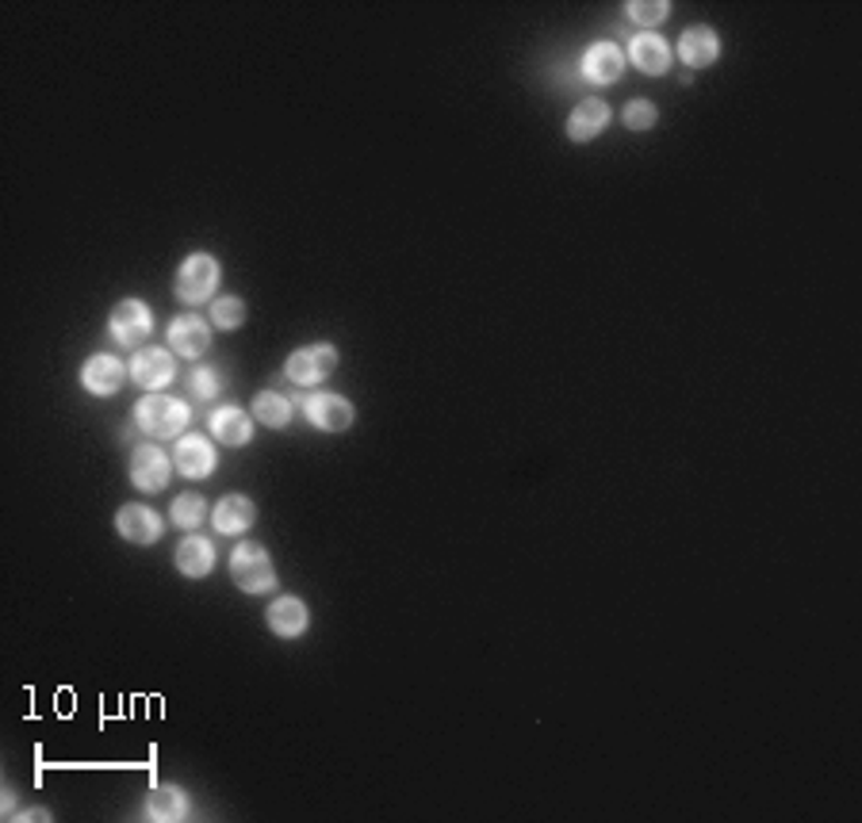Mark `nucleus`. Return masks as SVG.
<instances>
[{
  "label": "nucleus",
  "mask_w": 862,
  "mask_h": 823,
  "mask_svg": "<svg viewBox=\"0 0 862 823\" xmlns=\"http://www.w3.org/2000/svg\"><path fill=\"white\" fill-rule=\"evenodd\" d=\"M172 563H177V571L185 578H204L211 575L215 567V544L207 541V536H185V541L177 544V556H172Z\"/></svg>",
  "instance_id": "20"
},
{
  "label": "nucleus",
  "mask_w": 862,
  "mask_h": 823,
  "mask_svg": "<svg viewBox=\"0 0 862 823\" xmlns=\"http://www.w3.org/2000/svg\"><path fill=\"white\" fill-rule=\"evenodd\" d=\"M625 12H628V20L641 23V28L648 31V28H655V23L667 20V16H671V4H667V0H628Z\"/></svg>",
  "instance_id": "23"
},
{
  "label": "nucleus",
  "mask_w": 862,
  "mask_h": 823,
  "mask_svg": "<svg viewBox=\"0 0 862 823\" xmlns=\"http://www.w3.org/2000/svg\"><path fill=\"white\" fill-rule=\"evenodd\" d=\"M204 517H207L204 494H180V498L172 502V522H177L180 528H196Z\"/></svg>",
  "instance_id": "25"
},
{
  "label": "nucleus",
  "mask_w": 862,
  "mask_h": 823,
  "mask_svg": "<svg viewBox=\"0 0 862 823\" xmlns=\"http://www.w3.org/2000/svg\"><path fill=\"white\" fill-rule=\"evenodd\" d=\"M249 414H254V422H261V426L284 429L291 422V403L280 391H261L254 398V410Z\"/></svg>",
  "instance_id": "22"
},
{
  "label": "nucleus",
  "mask_w": 862,
  "mask_h": 823,
  "mask_svg": "<svg viewBox=\"0 0 862 823\" xmlns=\"http://www.w3.org/2000/svg\"><path fill=\"white\" fill-rule=\"evenodd\" d=\"M655 119H660V111H655L652 100H628L625 111H621V123H625L628 131H652Z\"/></svg>",
  "instance_id": "26"
},
{
  "label": "nucleus",
  "mask_w": 862,
  "mask_h": 823,
  "mask_svg": "<svg viewBox=\"0 0 862 823\" xmlns=\"http://www.w3.org/2000/svg\"><path fill=\"white\" fill-rule=\"evenodd\" d=\"M579 73L591 85H614V81H621V73H625V54H621L617 42H594V47L583 54Z\"/></svg>",
  "instance_id": "15"
},
{
  "label": "nucleus",
  "mask_w": 862,
  "mask_h": 823,
  "mask_svg": "<svg viewBox=\"0 0 862 823\" xmlns=\"http://www.w3.org/2000/svg\"><path fill=\"white\" fill-rule=\"evenodd\" d=\"M172 475V460L161 445H138L131 448V483L142 494H158L166 490Z\"/></svg>",
  "instance_id": "6"
},
{
  "label": "nucleus",
  "mask_w": 862,
  "mask_h": 823,
  "mask_svg": "<svg viewBox=\"0 0 862 823\" xmlns=\"http://www.w3.org/2000/svg\"><path fill=\"white\" fill-rule=\"evenodd\" d=\"M241 323H246V303H241L238 296H219L211 303V326L238 329Z\"/></svg>",
  "instance_id": "24"
},
{
  "label": "nucleus",
  "mask_w": 862,
  "mask_h": 823,
  "mask_svg": "<svg viewBox=\"0 0 862 823\" xmlns=\"http://www.w3.org/2000/svg\"><path fill=\"white\" fill-rule=\"evenodd\" d=\"M116 528H119V536L131 544L161 541V517L153 514L150 506H142V502H127V506L116 514Z\"/></svg>",
  "instance_id": "16"
},
{
  "label": "nucleus",
  "mask_w": 862,
  "mask_h": 823,
  "mask_svg": "<svg viewBox=\"0 0 862 823\" xmlns=\"http://www.w3.org/2000/svg\"><path fill=\"white\" fill-rule=\"evenodd\" d=\"M150 329H153V315H150V307H146L142 299L116 303V310H111V318H108L111 341L123 345V349H135V345H142L146 337H150Z\"/></svg>",
  "instance_id": "5"
},
{
  "label": "nucleus",
  "mask_w": 862,
  "mask_h": 823,
  "mask_svg": "<svg viewBox=\"0 0 862 823\" xmlns=\"http://www.w3.org/2000/svg\"><path fill=\"white\" fill-rule=\"evenodd\" d=\"M207 426L219 437V445L241 448L254 440V414H246L241 406H219V410L207 418Z\"/></svg>",
  "instance_id": "19"
},
{
  "label": "nucleus",
  "mask_w": 862,
  "mask_h": 823,
  "mask_svg": "<svg viewBox=\"0 0 862 823\" xmlns=\"http://www.w3.org/2000/svg\"><path fill=\"white\" fill-rule=\"evenodd\" d=\"M222 280V268L211 254H188L185 265L177 268V299L188 307H200L215 296Z\"/></svg>",
  "instance_id": "3"
},
{
  "label": "nucleus",
  "mask_w": 862,
  "mask_h": 823,
  "mask_svg": "<svg viewBox=\"0 0 862 823\" xmlns=\"http://www.w3.org/2000/svg\"><path fill=\"white\" fill-rule=\"evenodd\" d=\"M265 621H269V632H273V636L296 639V636H304L307 625H310V609H307L304 602H299V597L284 594V597H276V602L269 605Z\"/></svg>",
  "instance_id": "17"
},
{
  "label": "nucleus",
  "mask_w": 862,
  "mask_h": 823,
  "mask_svg": "<svg viewBox=\"0 0 862 823\" xmlns=\"http://www.w3.org/2000/svg\"><path fill=\"white\" fill-rule=\"evenodd\" d=\"M219 387H222V379H219V371H215V368H196L192 371V395L196 398L211 403V398L219 395Z\"/></svg>",
  "instance_id": "27"
},
{
  "label": "nucleus",
  "mask_w": 862,
  "mask_h": 823,
  "mask_svg": "<svg viewBox=\"0 0 862 823\" xmlns=\"http://www.w3.org/2000/svg\"><path fill=\"white\" fill-rule=\"evenodd\" d=\"M169 349L180 353V357L196 360L207 353V345H211V329H207V323L200 315H177L169 323V334H166Z\"/></svg>",
  "instance_id": "11"
},
{
  "label": "nucleus",
  "mask_w": 862,
  "mask_h": 823,
  "mask_svg": "<svg viewBox=\"0 0 862 823\" xmlns=\"http://www.w3.org/2000/svg\"><path fill=\"white\" fill-rule=\"evenodd\" d=\"M628 62H633L641 73L660 77L671 69V42L655 31H636L633 42H628Z\"/></svg>",
  "instance_id": "12"
},
{
  "label": "nucleus",
  "mask_w": 862,
  "mask_h": 823,
  "mask_svg": "<svg viewBox=\"0 0 862 823\" xmlns=\"http://www.w3.org/2000/svg\"><path fill=\"white\" fill-rule=\"evenodd\" d=\"M334 368H338V349H334L330 341L304 345V349H296L288 360H284V376H288L296 387L323 384V379L334 376Z\"/></svg>",
  "instance_id": "4"
},
{
  "label": "nucleus",
  "mask_w": 862,
  "mask_h": 823,
  "mask_svg": "<svg viewBox=\"0 0 862 823\" xmlns=\"http://www.w3.org/2000/svg\"><path fill=\"white\" fill-rule=\"evenodd\" d=\"M721 58V39L713 28H705V23H694V28H686L683 34H678V62L690 66V69H705L713 66Z\"/></svg>",
  "instance_id": "14"
},
{
  "label": "nucleus",
  "mask_w": 862,
  "mask_h": 823,
  "mask_svg": "<svg viewBox=\"0 0 862 823\" xmlns=\"http://www.w3.org/2000/svg\"><path fill=\"white\" fill-rule=\"evenodd\" d=\"M188 812H192V801H188V793L177 790V785H158V790L146 796V820L180 823V820H188Z\"/></svg>",
  "instance_id": "21"
},
{
  "label": "nucleus",
  "mask_w": 862,
  "mask_h": 823,
  "mask_svg": "<svg viewBox=\"0 0 862 823\" xmlns=\"http://www.w3.org/2000/svg\"><path fill=\"white\" fill-rule=\"evenodd\" d=\"M188 422H192L188 403H180V398H172V395L150 391L135 403V426L142 429L146 437H158V440L180 437V433L188 429Z\"/></svg>",
  "instance_id": "1"
},
{
  "label": "nucleus",
  "mask_w": 862,
  "mask_h": 823,
  "mask_svg": "<svg viewBox=\"0 0 862 823\" xmlns=\"http://www.w3.org/2000/svg\"><path fill=\"white\" fill-rule=\"evenodd\" d=\"M215 445L204 437V433H188V437L177 440V453H172V467L188 479H207L215 472Z\"/></svg>",
  "instance_id": "10"
},
{
  "label": "nucleus",
  "mask_w": 862,
  "mask_h": 823,
  "mask_svg": "<svg viewBox=\"0 0 862 823\" xmlns=\"http://www.w3.org/2000/svg\"><path fill=\"white\" fill-rule=\"evenodd\" d=\"M127 376H131V368L119 357H108V353H97V357L81 364V387L97 398H111L127 384Z\"/></svg>",
  "instance_id": "8"
},
{
  "label": "nucleus",
  "mask_w": 862,
  "mask_h": 823,
  "mask_svg": "<svg viewBox=\"0 0 862 823\" xmlns=\"http://www.w3.org/2000/svg\"><path fill=\"white\" fill-rule=\"evenodd\" d=\"M610 103L602 97H586L572 108V116H567V138L572 142H591V138H598L602 131L610 127Z\"/></svg>",
  "instance_id": "13"
},
{
  "label": "nucleus",
  "mask_w": 862,
  "mask_h": 823,
  "mask_svg": "<svg viewBox=\"0 0 862 823\" xmlns=\"http://www.w3.org/2000/svg\"><path fill=\"white\" fill-rule=\"evenodd\" d=\"M211 522H215V533L241 536V533H249V528H254L257 506L246 498V494H227V498H219V506H215Z\"/></svg>",
  "instance_id": "18"
},
{
  "label": "nucleus",
  "mask_w": 862,
  "mask_h": 823,
  "mask_svg": "<svg viewBox=\"0 0 862 823\" xmlns=\"http://www.w3.org/2000/svg\"><path fill=\"white\" fill-rule=\"evenodd\" d=\"M131 379L138 387H142L146 395L150 391H161V387H169L172 384V376H177V364H172V349H138L135 357H131Z\"/></svg>",
  "instance_id": "7"
},
{
  "label": "nucleus",
  "mask_w": 862,
  "mask_h": 823,
  "mask_svg": "<svg viewBox=\"0 0 862 823\" xmlns=\"http://www.w3.org/2000/svg\"><path fill=\"white\" fill-rule=\"evenodd\" d=\"M304 414H307V422L315 429H323V433H341V429H349L353 426V403L345 395H334V391H315L304 403Z\"/></svg>",
  "instance_id": "9"
},
{
  "label": "nucleus",
  "mask_w": 862,
  "mask_h": 823,
  "mask_svg": "<svg viewBox=\"0 0 862 823\" xmlns=\"http://www.w3.org/2000/svg\"><path fill=\"white\" fill-rule=\"evenodd\" d=\"M230 578L241 594H265L276 586V571L273 559L265 552V544L257 541H241L235 552H230Z\"/></svg>",
  "instance_id": "2"
}]
</instances>
